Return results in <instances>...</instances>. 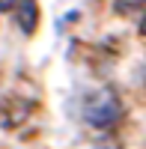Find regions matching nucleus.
Instances as JSON below:
<instances>
[{"mask_svg": "<svg viewBox=\"0 0 146 149\" xmlns=\"http://www.w3.org/2000/svg\"><path fill=\"white\" fill-rule=\"evenodd\" d=\"M15 3H18V0H0V12H12Z\"/></svg>", "mask_w": 146, "mask_h": 149, "instance_id": "4", "label": "nucleus"}, {"mask_svg": "<svg viewBox=\"0 0 146 149\" xmlns=\"http://www.w3.org/2000/svg\"><path fill=\"white\" fill-rule=\"evenodd\" d=\"M140 6H146V0H116V3H113V9H116V12H122V15H125V12L140 9Z\"/></svg>", "mask_w": 146, "mask_h": 149, "instance_id": "3", "label": "nucleus"}, {"mask_svg": "<svg viewBox=\"0 0 146 149\" xmlns=\"http://www.w3.org/2000/svg\"><path fill=\"white\" fill-rule=\"evenodd\" d=\"M140 33L146 36V12H143V18H140Z\"/></svg>", "mask_w": 146, "mask_h": 149, "instance_id": "5", "label": "nucleus"}, {"mask_svg": "<svg viewBox=\"0 0 146 149\" xmlns=\"http://www.w3.org/2000/svg\"><path fill=\"white\" fill-rule=\"evenodd\" d=\"M15 21L24 33H33L36 24H39V6L36 0H18L15 3Z\"/></svg>", "mask_w": 146, "mask_h": 149, "instance_id": "2", "label": "nucleus"}, {"mask_svg": "<svg viewBox=\"0 0 146 149\" xmlns=\"http://www.w3.org/2000/svg\"><path fill=\"white\" fill-rule=\"evenodd\" d=\"M83 119L92 128H113L122 119V102L113 90H99L83 102Z\"/></svg>", "mask_w": 146, "mask_h": 149, "instance_id": "1", "label": "nucleus"}]
</instances>
